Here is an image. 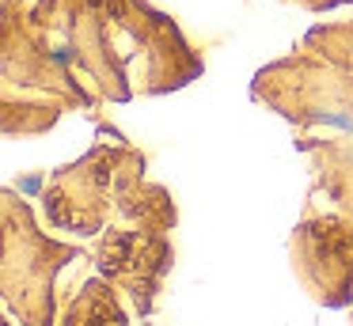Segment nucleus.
I'll use <instances>...</instances> for the list:
<instances>
[]
</instances>
